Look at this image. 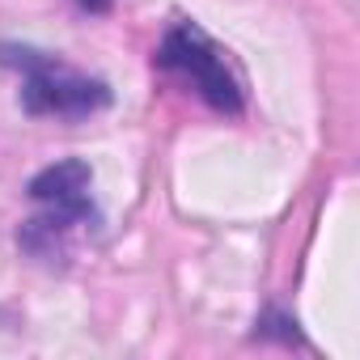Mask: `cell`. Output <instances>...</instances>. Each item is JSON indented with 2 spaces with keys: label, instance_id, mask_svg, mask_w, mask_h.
Listing matches in <instances>:
<instances>
[{
  "label": "cell",
  "instance_id": "2",
  "mask_svg": "<svg viewBox=\"0 0 360 360\" xmlns=\"http://www.w3.org/2000/svg\"><path fill=\"white\" fill-rule=\"evenodd\" d=\"M0 64L22 77V106L26 115H56V119H89L110 106V85L64 64L51 51L0 43Z\"/></svg>",
  "mask_w": 360,
  "mask_h": 360
},
{
  "label": "cell",
  "instance_id": "3",
  "mask_svg": "<svg viewBox=\"0 0 360 360\" xmlns=\"http://www.w3.org/2000/svg\"><path fill=\"white\" fill-rule=\"evenodd\" d=\"M157 68L178 72L212 110L221 115H242V85L229 72L225 51L195 26V22H174L157 47Z\"/></svg>",
  "mask_w": 360,
  "mask_h": 360
},
{
  "label": "cell",
  "instance_id": "4",
  "mask_svg": "<svg viewBox=\"0 0 360 360\" xmlns=\"http://www.w3.org/2000/svg\"><path fill=\"white\" fill-rule=\"evenodd\" d=\"M259 335H280V339H288V343H292V339H297V322L271 309V314H263V322H259Z\"/></svg>",
  "mask_w": 360,
  "mask_h": 360
},
{
  "label": "cell",
  "instance_id": "5",
  "mask_svg": "<svg viewBox=\"0 0 360 360\" xmlns=\"http://www.w3.org/2000/svg\"><path fill=\"white\" fill-rule=\"evenodd\" d=\"M81 5H85L89 13H106V9H110V0H81Z\"/></svg>",
  "mask_w": 360,
  "mask_h": 360
},
{
  "label": "cell",
  "instance_id": "1",
  "mask_svg": "<svg viewBox=\"0 0 360 360\" xmlns=\"http://www.w3.org/2000/svg\"><path fill=\"white\" fill-rule=\"evenodd\" d=\"M89 187H94V169L81 157H64V161L39 169L26 187L30 200L39 204V217H30L22 225V233H18L22 250H30L34 259H64L68 233L98 221Z\"/></svg>",
  "mask_w": 360,
  "mask_h": 360
}]
</instances>
